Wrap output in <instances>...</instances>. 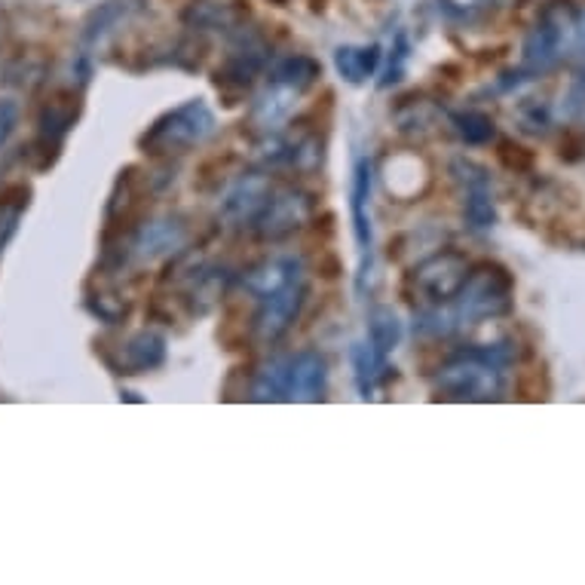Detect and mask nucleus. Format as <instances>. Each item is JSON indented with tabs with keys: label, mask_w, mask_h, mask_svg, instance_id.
<instances>
[{
	"label": "nucleus",
	"mask_w": 585,
	"mask_h": 585,
	"mask_svg": "<svg viewBox=\"0 0 585 585\" xmlns=\"http://www.w3.org/2000/svg\"><path fill=\"white\" fill-rule=\"evenodd\" d=\"M506 347H469L435 371L432 386L451 401H500L506 393Z\"/></svg>",
	"instance_id": "f257e3e1"
},
{
	"label": "nucleus",
	"mask_w": 585,
	"mask_h": 585,
	"mask_svg": "<svg viewBox=\"0 0 585 585\" xmlns=\"http://www.w3.org/2000/svg\"><path fill=\"white\" fill-rule=\"evenodd\" d=\"M319 78H323V65L309 59V56H292V59L279 62L267 80L264 93L258 95L255 108H251V124L258 126L261 132L279 129V124H285L292 117L301 95L307 93Z\"/></svg>",
	"instance_id": "f03ea898"
},
{
	"label": "nucleus",
	"mask_w": 585,
	"mask_h": 585,
	"mask_svg": "<svg viewBox=\"0 0 585 585\" xmlns=\"http://www.w3.org/2000/svg\"><path fill=\"white\" fill-rule=\"evenodd\" d=\"M512 297H515V279L506 267L481 264L476 270H469L460 292L454 294V307L447 313L457 328L484 323V319H500L512 309Z\"/></svg>",
	"instance_id": "7ed1b4c3"
},
{
	"label": "nucleus",
	"mask_w": 585,
	"mask_h": 585,
	"mask_svg": "<svg viewBox=\"0 0 585 585\" xmlns=\"http://www.w3.org/2000/svg\"><path fill=\"white\" fill-rule=\"evenodd\" d=\"M573 19H576V10L570 3L549 7L524 37L522 68H518V74H512L515 80H508V83L534 80L552 71L558 62H564V56H570V47H573Z\"/></svg>",
	"instance_id": "20e7f679"
},
{
	"label": "nucleus",
	"mask_w": 585,
	"mask_h": 585,
	"mask_svg": "<svg viewBox=\"0 0 585 585\" xmlns=\"http://www.w3.org/2000/svg\"><path fill=\"white\" fill-rule=\"evenodd\" d=\"M212 132H215V114L206 102L194 98V102H185V105L172 108L169 114H163L141 136V148H144V154L151 156L185 154L190 148L202 144Z\"/></svg>",
	"instance_id": "39448f33"
},
{
	"label": "nucleus",
	"mask_w": 585,
	"mask_h": 585,
	"mask_svg": "<svg viewBox=\"0 0 585 585\" xmlns=\"http://www.w3.org/2000/svg\"><path fill=\"white\" fill-rule=\"evenodd\" d=\"M313 215H316L313 194L289 185L279 187V190H270L261 215H258V221L251 227L267 243H279V239H289L297 231H304L309 221H313Z\"/></svg>",
	"instance_id": "423d86ee"
},
{
	"label": "nucleus",
	"mask_w": 585,
	"mask_h": 585,
	"mask_svg": "<svg viewBox=\"0 0 585 585\" xmlns=\"http://www.w3.org/2000/svg\"><path fill=\"white\" fill-rule=\"evenodd\" d=\"M469 277V261L460 251H438L426 261H420L411 273V294L420 297L423 307H445L460 292Z\"/></svg>",
	"instance_id": "0eeeda50"
},
{
	"label": "nucleus",
	"mask_w": 585,
	"mask_h": 585,
	"mask_svg": "<svg viewBox=\"0 0 585 585\" xmlns=\"http://www.w3.org/2000/svg\"><path fill=\"white\" fill-rule=\"evenodd\" d=\"M304 297H307V285H304V277L285 282L277 292L264 294L258 297L261 307L255 313V323H251V331H255V340L261 343H277L289 328L297 319V313L304 307Z\"/></svg>",
	"instance_id": "6e6552de"
},
{
	"label": "nucleus",
	"mask_w": 585,
	"mask_h": 585,
	"mask_svg": "<svg viewBox=\"0 0 585 585\" xmlns=\"http://www.w3.org/2000/svg\"><path fill=\"white\" fill-rule=\"evenodd\" d=\"M270 190H273V187H270V178H267V175H258V172L236 178V182L227 187V194L221 197L218 224H221L224 231H246V227H251V224L258 221V215H261Z\"/></svg>",
	"instance_id": "1a4fd4ad"
},
{
	"label": "nucleus",
	"mask_w": 585,
	"mask_h": 585,
	"mask_svg": "<svg viewBox=\"0 0 585 585\" xmlns=\"http://www.w3.org/2000/svg\"><path fill=\"white\" fill-rule=\"evenodd\" d=\"M451 172L463 187V212L472 231H491L496 224V206H493V187L491 175L484 166H478L476 160H454Z\"/></svg>",
	"instance_id": "9d476101"
},
{
	"label": "nucleus",
	"mask_w": 585,
	"mask_h": 585,
	"mask_svg": "<svg viewBox=\"0 0 585 585\" xmlns=\"http://www.w3.org/2000/svg\"><path fill=\"white\" fill-rule=\"evenodd\" d=\"M185 243L187 227L182 218H151V221H144L139 231L132 233L129 255H132L136 261H160V258L175 255Z\"/></svg>",
	"instance_id": "9b49d317"
},
{
	"label": "nucleus",
	"mask_w": 585,
	"mask_h": 585,
	"mask_svg": "<svg viewBox=\"0 0 585 585\" xmlns=\"http://www.w3.org/2000/svg\"><path fill=\"white\" fill-rule=\"evenodd\" d=\"M350 218H353L355 246H359V285L365 282L371 270V255H374V227H371V163L362 156L353 169V187H350Z\"/></svg>",
	"instance_id": "f8f14e48"
},
{
	"label": "nucleus",
	"mask_w": 585,
	"mask_h": 585,
	"mask_svg": "<svg viewBox=\"0 0 585 585\" xmlns=\"http://www.w3.org/2000/svg\"><path fill=\"white\" fill-rule=\"evenodd\" d=\"M328 384V365L319 353L289 355V401H319Z\"/></svg>",
	"instance_id": "ddd939ff"
},
{
	"label": "nucleus",
	"mask_w": 585,
	"mask_h": 585,
	"mask_svg": "<svg viewBox=\"0 0 585 585\" xmlns=\"http://www.w3.org/2000/svg\"><path fill=\"white\" fill-rule=\"evenodd\" d=\"M166 359V340L154 331H139L126 338L117 350V374H144L163 365Z\"/></svg>",
	"instance_id": "4468645a"
},
{
	"label": "nucleus",
	"mask_w": 585,
	"mask_h": 585,
	"mask_svg": "<svg viewBox=\"0 0 585 585\" xmlns=\"http://www.w3.org/2000/svg\"><path fill=\"white\" fill-rule=\"evenodd\" d=\"M301 277H304V264H301V258L285 255V258H273V261H264L258 264L255 270H248L246 279H243V285H246L248 294L264 297V294L277 292V289H282L285 282H292V279Z\"/></svg>",
	"instance_id": "2eb2a0df"
},
{
	"label": "nucleus",
	"mask_w": 585,
	"mask_h": 585,
	"mask_svg": "<svg viewBox=\"0 0 585 585\" xmlns=\"http://www.w3.org/2000/svg\"><path fill=\"white\" fill-rule=\"evenodd\" d=\"M401 340V323L399 316L389 307H374L368 316V347L371 353L377 355V362L386 365L389 353L399 347Z\"/></svg>",
	"instance_id": "dca6fc26"
},
{
	"label": "nucleus",
	"mask_w": 585,
	"mask_h": 585,
	"mask_svg": "<svg viewBox=\"0 0 585 585\" xmlns=\"http://www.w3.org/2000/svg\"><path fill=\"white\" fill-rule=\"evenodd\" d=\"M381 65V47H340L335 52V68L347 83H365Z\"/></svg>",
	"instance_id": "f3484780"
},
{
	"label": "nucleus",
	"mask_w": 585,
	"mask_h": 585,
	"mask_svg": "<svg viewBox=\"0 0 585 585\" xmlns=\"http://www.w3.org/2000/svg\"><path fill=\"white\" fill-rule=\"evenodd\" d=\"M255 401H289V355L270 359L251 381Z\"/></svg>",
	"instance_id": "a211bd4d"
},
{
	"label": "nucleus",
	"mask_w": 585,
	"mask_h": 585,
	"mask_svg": "<svg viewBox=\"0 0 585 585\" xmlns=\"http://www.w3.org/2000/svg\"><path fill=\"white\" fill-rule=\"evenodd\" d=\"M239 10L231 7V3H218V0H202V3H194L190 10H187V22L194 25V28H236V22H239Z\"/></svg>",
	"instance_id": "6ab92c4d"
},
{
	"label": "nucleus",
	"mask_w": 585,
	"mask_h": 585,
	"mask_svg": "<svg viewBox=\"0 0 585 585\" xmlns=\"http://www.w3.org/2000/svg\"><path fill=\"white\" fill-rule=\"evenodd\" d=\"M451 126L457 129V136L466 144H488L496 136L493 120L484 110H457V114H451Z\"/></svg>",
	"instance_id": "aec40b11"
},
{
	"label": "nucleus",
	"mask_w": 585,
	"mask_h": 585,
	"mask_svg": "<svg viewBox=\"0 0 585 585\" xmlns=\"http://www.w3.org/2000/svg\"><path fill=\"white\" fill-rule=\"evenodd\" d=\"M71 126H74V108L68 102H49L40 117V139L56 148Z\"/></svg>",
	"instance_id": "412c9836"
},
{
	"label": "nucleus",
	"mask_w": 585,
	"mask_h": 585,
	"mask_svg": "<svg viewBox=\"0 0 585 585\" xmlns=\"http://www.w3.org/2000/svg\"><path fill=\"white\" fill-rule=\"evenodd\" d=\"M353 368H355V386H359L362 399H371V393H374V386H377V377L384 374L386 365L377 362V355L371 353V347L359 343L353 350Z\"/></svg>",
	"instance_id": "4be33fe9"
},
{
	"label": "nucleus",
	"mask_w": 585,
	"mask_h": 585,
	"mask_svg": "<svg viewBox=\"0 0 585 585\" xmlns=\"http://www.w3.org/2000/svg\"><path fill=\"white\" fill-rule=\"evenodd\" d=\"M25 209H28V190H25V187H19L13 197H3V200H0V251L13 239V233H16Z\"/></svg>",
	"instance_id": "5701e85b"
},
{
	"label": "nucleus",
	"mask_w": 585,
	"mask_h": 585,
	"mask_svg": "<svg viewBox=\"0 0 585 585\" xmlns=\"http://www.w3.org/2000/svg\"><path fill=\"white\" fill-rule=\"evenodd\" d=\"M90 307L105 323H124L126 313H129V301H124V294L117 292H98L95 297H90Z\"/></svg>",
	"instance_id": "b1692460"
},
{
	"label": "nucleus",
	"mask_w": 585,
	"mask_h": 585,
	"mask_svg": "<svg viewBox=\"0 0 585 585\" xmlns=\"http://www.w3.org/2000/svg\"><path fill=\"white\" fill-rule=\"evenodd\" d=\"M518 124H522L524 132H530V136H539V132H546L549 126H552V110L546 108L542 102H524L522 108H518Z\"/></svg>",
	"instance_id": "393cba45"
},
{
	"label": "nucleus",
	"mask_w": 585,
	"mask_h": 585,
	"mask_svg": "<svg viewBox=\"0 0 585 585\" xmlns=\"http://www.w3.org/2000/svg\"><path fill=\"white\" fill-rule=\"evenodd\" d=\"M19 126V105L13 98H0V148L10 141Z\"/></svg>",
	"instance_id": "a878e982"
},
{
	"label": "nucleus",
	"mask_w": 585,
	"mask_h": 585,
	"mask_svg": "<svg viewBox=\"0 0 585 585\" xmlns=\"http://www.w3.org/2000/svg\"><path fill=\"white\" fill-rule=\"evenodd\" d=\"M564 110H568L570 117H580L585 120V74L583 78L573 80V86H570L568 102H564Z\"/></svg>",
	"instance_id": "bb28decb"
},
{
	"label": "nucleus",
	"mask_w": 585,
	"mask_h": 585,
	"mask_svg": "<svg viewBox=\"0 0 585 585\" xmlns=\"http://www.w3.org/2000/svg\"><path fill=\"white\" fill-rule=\"evenodd\" d=\"M570 56H585V10H576V19H573V47H570Z\"/></svg>",
	"instance_id": "cd10ccee"
}]
</instances>
